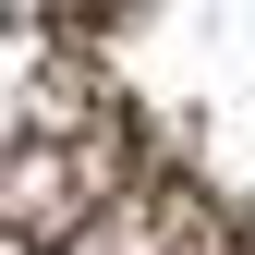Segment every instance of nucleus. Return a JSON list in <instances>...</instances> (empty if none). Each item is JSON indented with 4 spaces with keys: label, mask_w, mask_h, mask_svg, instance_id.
Masks as SVG:
<instances>
[{
    "label": "nucleus",
    "mask_w": 255,
    "mask_h": 255,
    "mask_svg": "<svg viewBox=\"0 0 255 255\" xmlns=\"http://www.w3.org/2000/svg\"><path fill=\"white\" fill-rule=\"evenodd\" d=\"M0 255H255V0H0Z\"/></svg>",
    "instance_id": "obj_1"
}]
</instances>
